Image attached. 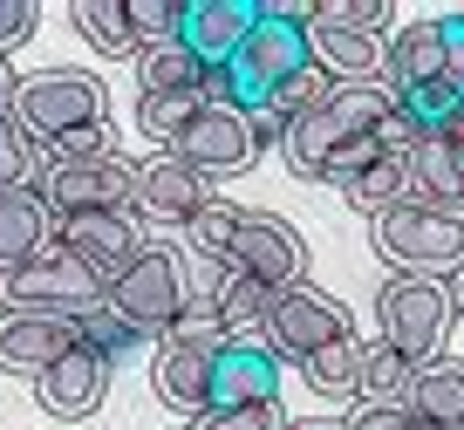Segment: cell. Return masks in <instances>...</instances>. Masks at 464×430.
Returning a JSON list of instances; mask_svg holds the SVG:
<instances>
[{"label":"cell","mask_w":464,"mask_h":430,"mask_svg":"<svg viewBox=\"0 0 464 430\" xmlns=\"http://www.w3.org/2000/svg\"><path fill=\"white\" fill-rule=\"evenodd\" d=\"M307 62H314L307 55V7H294V0H260V21H253V34L239 42V55L218 69V89H226L232 110H260Z\"/></svg>","instance_id":"cell-1"},{"label":"cell","mask_w":464,"mask_h":430,"mask_svg":"<svg viewBox=\"0 0 464 430\" xmlns=\"http://www.w3.org/2000/svg\"><path fill=\"white\" fill-rule=\"evenodd\" d=\"M102 301H110V315L130 321L144 342H164V335L178 328V315H185L191 301H205V294H198V273H191V259L178 253V246L144 239L130 267L102 287Z\"/></svg>","instance_id":"cell-2"},{"label":"cell","mask_w":464,"mask_h":430,"mask_svg":"<svg viewBox=\"0 0 464 430\" xmlns=\"http://www.w3.org/2000/svg\"><path fill=\"white\" fill-rule=\"evenodd\" d=\"M390 110H396V96H390L382 83H328V96H321L314 110H301V116L287 123V137H280L287 171L314 185L321 164H328L334 151H348L355 137L382 130V116H390Z\"/></svg>","instance_id":"cell-3"},{"label":"cell","mask_w":464,"mask_h":430,"mask_svg":"<svg viewBox=\"0 0 464 430\" xmlns=\"http://www.w3.org/2000/svg\"><path fill=\"white\" fill-rule=\"evenodd\" d=\"M7 116L28 130V143L42 158H55L62 143L82 137V130H110V96H102V83L82 75V69H42V75H28V83L14 89V110Z\"/></svg>","instance_id":"cell-4"},{"label":"cell","mask_w":464,"mask_h":430,"mask_svg":"<svg viewBox=\"0 0 464 430\" xmlns=\"http://www.w3.org/2000/svg\"><path fill=\"white\" fill-rule=\"evenodd\" d=\"M369 246H376L396 273L450 280V273L464 267V212H437V205H390L382 219H369Z\"/></svg>","instance_id":"cell-5"},{"label":"cell","mask_w":464,"mask_h":430,"mask_svg":"<svg viewBox=\"0 0 464 430\" xmlns=\"http://www.w3.org/2000/svg\"><path fill=\"white\" fill-rule=\"evenodd\" d=\"M450 321H458V308H450V287H444V280H423V273H390V280L376 287L382 348L410 356L417 369H430V362H437Z\"/></svg>","instance_id":"cell-6"},{"label":"cell","mask_w":464,"mask_h":430,"mask_svg":"<svg viewBox=\"0 0 464 430\" xmlns=\"http://www.w3.org/2000/svg\"><path fill=\"white\" fill-rule=\"evenodd\" d=\"M218 348H226V335H218V321H212V301H191L185 315H178V328L158 342L150 383H158V403H164V410H178L185 424L205 410V383H212Z\"/></svg>","instance_id":"cell-7"},{"label":"cell","mask_w":464,"mask_h":430,"mask_svg":"<svg viewBox=\"0 0 464 430\" xmlns=\"http://www.w3.org/2000/svg\"><path fill=\"white\" fill-rule=\"evenodd\" d=\"M42 205L55 219H89V212H130L137 199V158H75V164H42Z\"/></svg>","instance_id":"cell-8"},{"label":"cell","mask_w":464,"mask_h":430,"mask_svg":"<svg viewBox=\"0 0 464 430\" xmlns=\"http://www.w3.org/2000/svg\"><path fill=\"white\" fill-rule=\"evenodd\" d=\"M0 308H34V315H89V308H102V280L89 267H75L62 246H48V253H34L28 267L0 273Z\"/></svg>","instance_id":"cell-9"},{"label":"cell","mask_w":464,"mask_h":430,"mask_svg":"<svg viewBox=\"0 0 464 430\" xmlns=\"http://www.w3.org/2000/svg\"><path fill=\"white\" fill-rule=\"evenodd\" d=\"M164 158H178L185 171H198V178H239V171H253V158H260V143H253V116L232 110V103H212V110H198L171 143H164Z\"/></svg>","instance_id":"cell-10"},{"label":"cell","mask_w":464,"mask_h":430,"mask_svg":"<svg viewBox=\"0 0 464 430\" xmlns=\"http://www.w3.org/2000/svg\"><path fill=\"white\" fill-rule=\"evenodd\" d=\"M342 335H355L348 308L334 301V294H321L314 280H301V287H287V294H274V315H266L260 342L274 348V362H307L328 342H342Z\"/></svg>","instance_id":"cell-11"},{"label":"cell","mask_w":464,"mask_h":430,"mask_svg":"<svg viewBox=\"0 0 464 430\" xmlns=\"http://www.w3.org/2000/svg\"><path fill=\"white\" fill-rule=\"evenodd\" d=\"M226 267L253 273V280L274 287V294H287V287L307 280V246H301V232H294L280 212H239V232H232Z\"/></svg>","instance_id":"cell-12"},{"label":"cell","mask_w":464,"mask_h":430,"mask_svg":"<svg viewBox=\"0 0 464 430\" xmlns=\"http://www.w3.org/2000/svg\"><path fill=\"white\" fill-rule=\"evenodd\" d=\"M110 376H116L110 356H96L89 342H75L34 376V403H42L55 424H82V416H96L102 403H110Z\"/></svg>","instance_id":"cell-13"},{"label":"cell","mask_w":464,"mask_h":430,"mask_svg":"<svg viewBox=\"0 0 464 430\" xmlns=\"http://www.w3.org/2000/svg\"><path fill=\"white\" fill-rule=\"evenodd\" d=\"M212 199H218L212 178L185 171L178 158H144V164H137V199H130V219H137V226H171V232H185V226H191V219H198Z\"/></svg>","instance_id":"cell-14"},{"label":"cell","mask_w":464,"mask_h":430,"mask_svg":"<svg viewBox=\"0 0 464 430\" xmlns=\"http://www.w3.org/2000/svg\"><path fill=\"white\" fill-rule=\"evenodd\" d=\"M253 21H260L253 0H178V48H185L205 75H218L239 55V42L253 34Z\"/></svg>","instance_id":"cell-15"},{"label":"cell","mask_w":464,"mask_h":430,"mask_svg":"<svg viewBox=\"0 0 464 430\" xmlns=\"http://www.w3.org/2000/svg\"><path fill=\"white\" fill-rule=\"evenodd\" d=\"M55 246L75 259V267H89L102 287L116 280V273L137 259V246H144V226H137L130 212H89V219H55Z\"/></svg>","instance_id":"cell-16"},{"label":"cell","mask_w":464,"mask_h":430,"mask_svg":"<svg viewBox=\"0 0 464 430\" xmlns=\"http://www.w3.org/2000/svg\"><path fill=\"white\" fill-rule=\"evenodd\" d=\"M280 403V362L266 342H226L205 383V410H260Z\"/></svg>","instance_id":"cell-17"},{"label":"cell","mask_w":464,"mask_h":430,"mask_svg":"<svg viewBox=\"0 0 464 430\" xmlns=\"http://www.w3.org/2000/svg\"><path fill=\"white\" fill-rule=\"evenodd\" d=\"M62 348H75V321L69 315L0 308V376H42Z\"/></svg>","instance_id":"cell-18"},{"label":"cell","mask_w":464,"mask_h":430,"mask_svg":"<svg viewBox=\"0 0 464 430\" xmlns=\"http://www.w3.org/2000/svg\"><path fill=\"white\" fill-rule=\"evenodd\" d=\"M403 205H437V212H464V158L437 130H417L403 151Z\"/></svg>","instance_id":"cell-19"},{"label":"cell","mask_w":464,"mask_h":430,"mask_svg":"<svg viewBox=\"0 0 464 430\" xmlns=\"http://www.w3.org/2000/svg\"><path fill=\"white\" fill-rule=\"evenodd\" d=\"M205 301H212V321H218V335H226V342H260V335H266V315H274V287H260L253 273L212 267Z\"/></svg>","instance_id":"cell-20"},{"label":"cell","mask_w":464,"mask_h":430,"mask_svg":"<svg viewBox=\"0 0 464 430\" xmlns=\"http://www.w3.org/2000/svg\"><path fill=\"white\" fill-rule=\"evenodd\" d=\"M48 246H55V212L42 205V191H7L0 199V273L28 267Z\"/></svg>","instance_id":"cell-21"},{"label":"cell","mask_w":464,"mask_h":430,"mask_svg":"<svg viewBox=\"0 0 464 430\" xmlns=\"http://www.w3.org/2000/svg\"><path fill=\"white\" fill-rule=\"evenodd\" d=\"M307 55L328 83H382V42L342 28H307Z\"/></svg>","instance_id":"cell-22"},{"label":"cell","mask_w":464,"mask_h":430,"mask_svg":"<svg viewBox=\"0 0 464 430\" xmlns=\"http://www.w3.org/2000/svg\"><path fill=\"white\" fill-rule=\"evenodd\" d=\"M212 103H226L218 75H205V83H191V89H171V96H137V130H144L150 143H171L178 130L198 110H212Z\"/></svg>","instance_id":"cell-23"},{"label":"cell","mask_w":464,"mask_h":430,"mask_svg":"<svg viewBox=\"0 0 464 430\" xmlns=\"http://www.w3.org/2000/svg\"><path fill=\"white\" fill-rule=\"evenodd\" d=\"M410 416H423V424H458L464 416V362H430V369H417V389H410Z\"/></svg>","instance_id":"cell-24"},{"label":"cell","mask_w":464,"mask_h":430,"mask_svg":"<svg viewBox=\"0 0 464 430\" xmlns=\"http://www.w3.org/2000/svg\"><path fill=\"white\" fill-rule=\"evenodd\" d=\"M362 356H369L362 335H342V342H328L321 356H307L301 376H307V389H321V396H355V389H362Z\"/></svg>","instance_id":"cell-25"},{"label":"cell","mask_w":464,"mask_h":430,"mask_svg":"<svg viewBox=\"0 0 464 430\" xmlns=\"http://www.w3.org/2000/svg\"><path fill=\"white\" fill-rule=\"evenodd\" d=\"M75 34H82L96 55H116V62H137V42H130V21H123V0H75L69 7Z\"/></svg>","instance_id":"cell-26"},{"label":"cell","mask_w":464,"mask_h":430,"mask_svg":"<svg viewBox=\"0 0 464 430\" xmlns=\"http://www.w3.org/2000/svg\"><path fill=\"white\" fill-rule=\"evenodd\" d=\"M410 389H417V362L396 356V348H382V342H369L355 403H396V410H410Z\"/></svg>","instance_id":"cell-27"},{"label":"cell","mask_w":464,"mask_h":430,"mask_svg":"<svg viewBox=\"0 0 464 430\" xmlns=\"http://www.w3.org/2000/svg\"><path fill=\"white\" fill-rule=\"evenodd\" d=\"M191 83H205V69L178 42L137 48V96H171V89H191Z\"/></svg>","instance_id":"cell-28"},{"label":"cell","mask_w":464,"mask_h":430,"mask_svg":"<svg viewBox=\"0 0 464 430\" xmlns=\"http://www.w3.org/2000/svg\"><path fill=\"white\" fill-rule=\"evenodd\" d=\"M239 212H246V205H232V199H212V205H205V212L185 226L191 259H205V267H226V253H232V232H239Z\"/></svg>","instance_id":"cell-29"},{"label":"cell","mask_w":464,"mask_h":430,"mask_svg":"<svg viewBox=\"0 0 464 430\" xmlns=\"http://www.w3.org/2000/svg\"><path fill=\"white\" fill-rule=\"evenodd\" d=\"M390 0H321V7H307V28H342V34H376L390 28Z\"/></svg>","instance_id":"cell-30"},{"label":"cell","mask_w":464,"mask_h":430,"mask_svg":"<svg viewBox=\"0 0 464 430\" xmlns=\"http://www.w3.org/2000/svg\"><path fill=\"white\" fill-rule=\"evenodd\" d=\"M342 199L355 205L362 219H382L390 205H403V158H382V164H369L355 185H342Z\"/></svg>","instance_id":"cell-31"},{"label":"cell","mask_w":464,"mask_h":430,"mask_svg":"<svg viewBox=\"0 0 464 430\" xmlns=\"http://www.w3.org/2000/svg\"><path fill=\"white\" fill-rule=\"evenodd\" d=\"M75 342H89L96 356L123 362V356H137V348H144V335H137L123 315H110V301H102V308H89V315H75Z\"/></svg>","instance_id":"cell-32"},{"label":"cell","mask_w":464,"mask_h":430,"mask_svg":"<svg viewBox=\"0 0 464 430\" xmlns=\"http://www.w3.org/2000/svg\"><path fill=\"white\" fill-rule=\"evenodd\" d=\"M34 178H42V151L28 143V130L14 116H0V199L7 191H34Z\"/></svg>","instance_id":"cell-33"},{"label":"cell","mask_w":464,"mask_h":430,"mask_svg":"<svg viewBox=\"0 0 464 430\" xmlns=\"http://www.w3.org/2000/svg\"><path fill=\"white\" fill-rule=\"evenodd\" d=\"M123 21H130V42L137 48L178 42V0H123Z\"/></svg>","instance_id":"cell-34"},{"label":"cell","mask_w":464,"mask_h":430,"mask_svg":"<svg viewBox=\"0 0 464 430\" xmlns=\"http://www.w3.org/2000/svg\"><path fill=\"white\" fill-rule=\"evenodd\" d=\"M185 430H280V403H260V410H198Z\"/></svg>","instance_id":"cell-35"},{"label":"cell","mask_w":464,"mask_h":430,"mask_svg":"<svg viewBox=\"0 0 464 430\" xmlns=\"http://www.w3.org/2000/svg\"><path fill=\"white\" fill-rule=\"evenodd\" d=\"M444 28V89L464 103V15H437Z\"/></svg>","instance_id":"cell-36"},{"label":"cell","mask_w":464,"mask_h":430,"mask_svg":"<svg viewBox=\"0 0 464 430\" xmlns=\"http://www.w3.org/2000/svg\"><path fill=\"white\" fill-rule=\"evenodd\" d=\"M34 28H42L34 0H0V55H7V48H21Z\"/></svg>","instance_id":"cell-37"},{"label":"cell","mask_w":464,"mask_h":430,"mask_svg":"<svg viewBox=\"0 0 464 430\" xmlns=\"http://www.w3.org/2000/svg\"><path fill=\"white\" fill-rule=\"evenodd\" d=\"M342 424L348 430H410V410H396V403H355Z\"/></svg>","instance_id":"cell-38"},{"label":"cell","mask_w":464,"mask_h":430,"mask_svg":"<svg viewBox=\"0 0 464 430\" xmlns=\"http://www.w3.org/2000/svg\"><path fill=\"white\" fill-rule=\"evenodd\" d=\"M437 137H444L450 151H458V158H464V103H458V110L444 116V123H437Z\"/></svg>","instance_id":"cell-39"},{"label":"cell","mask_w":464,"mask_h":430,"mask_svg":"<svg viewBox=\"0 0 464 430\" xmlns=\"http://www.w3.org/2000/svg\"><path fill=\"white\" fill-rule=\"evenodd\" d=\"M14 89H21V75H14V69H7V55H0V116L14 110Z\"/></svg>","instance_id":"cell-40"},{"label":"cell","mask_w":464,"mask_h":430,"mask_svg":"<svg viewBox=\"0 0 464 430\" xmlns=\"http://www.w3.org/2000/svg\"><path fill=\"white\" fill-rule=\"evenodd\" d=\"M444 287H450V308H458V315H464V267H458V273H450V280H444Z\"/></svg>","instance_id":"cell-41"},{"label":"cell","mask_w":464,"mask_h":430,"mask_svg":"<svg viewBox=\"0 0 464 430\" xmlns=\"http://www.w3.org/2000/svg\"><path fill=\"white\" fill-rule=\"evenodd\" d=\"M280 430H348V424H314V416H307V424H280Z\"/></svg>","instance_id":"cell-42"},{"label":"cell","mask_w":464,"mask_h":430,"mask_svg":"<svg viewBox=\"0 0 464 430\" xmlns=\"http://www.w3.org/2000/svg\"><path fill=\"white\" fill-rule=\"evenodd\" d=\"M410 430H444V424H423V416H410Z\"/></svg>","instance_id":"cell-43"},{"label":"cell","mask_w":464,"mask_h":430,"mask_svg":"<svg viewBox=\"0 0 464 430\" xmlns=\"http://www.w3.org/2000/svg\"><path fill=\"white\" fill-rule=\"evenodd\" d=\"M450 430H464V416H458V424H450Z\"/></svg>","instance_id":"cell-44"}]
</instances>
